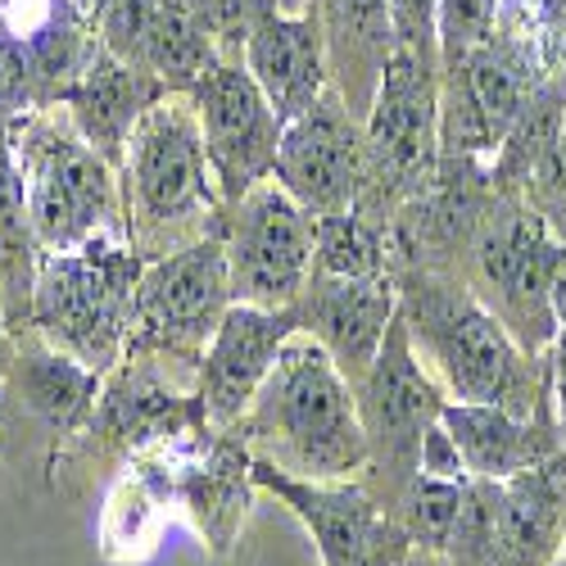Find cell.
I'll list each match as a JSON object with an SVG mask.
<instances>
[{
	"mask_svg": "<svg viewBox=\"0 0 566 566\" xmlns=\"http://www.w3.org/2000/svg\"><path fill=\"white\" fill-rule=\"evenodd\" d=\"M395 281L412 349L449 399L494 403L516 417H531L539 408V399L548 395L544 358H531L516 345L507 326L453 268L403 263L395 268Z\"/></svg>",
	"mask_w": 566,
	"mask_h": 566,
	"instance_id": "cell-1",
	"label": "cell"
},
{
	"mask_svg": "<svg viewBox=\"0 0 566 566\" xmlns=\"http://www.w3.org/2000/svg\"><path fill=\"white\" fill-rule=\"evenodd\" d=\"M231 431L254 458L304 481H358L367 471L358 390L308 332L281 345L268 381Z\"/></svg>",
	"mask_w": 566,
	"mask_h": 566,
	"instance_id": "cell-2",
	"label": "cell"
},
{
	"mask_svg": "<svg viewBox=\"0 0 566 566\" xmlns=\"http://www.w3.org/2000/svg\"><path fill=\"white\" fill-rule=\"evenodd\" d=\"M123 227L140 259H164L222 227V196L209 168L191 91L168 96L136 123L123 164Z\"/></svg>",
	"mask_w": 566,
	"mask_h": 566,
	"instance_id": "cell-3",
	"label": "cell"
},
{
	"mask_svg": "<svg viewBox=\"0 0 566 566\" xmlns=\"http://www.w3.org/2000/svg\"><path fill=\"white\" fill-rule=\"evenodd\" d=\"M6 132L23 172L41 254L82 250L105 235L127 241L118 168L73 127L64 105L6 118Z\"/></svg>",
	"mask_w": 566,
	"mask_h": 566,
	"instance_id": "cell-4",
	"label": "cell"
},
{
	"mask_svg": "<svg viewBox=\"0 0 566 566\" xmlns=\"http://www.w3.org/2000/svg\"><path fill=\"white\" fill-rule=\"evenodd\" d=\"M140 259L127 241H91L82 250L41 254L32 332L91 371H114L132 336V295L140 281Z\"/></svg>",
	"mask_w": 566,
	"mask_h": 566,
	"instance_id": "cell-5",
	"label": "cell"
},
{
	"mask_svg": "<svg viewBox=\"0 0 566 566\" xmlns=\"http://www.w3.org/2000/svg\"><path fill=\"white\" fill-rule=\"evenodd\" d=\"M363 196L354 209L390 227L440 168V55L395 45L363 118Z\"/></svg>",
	"mask_w": 566,
	"mask_h": 566,
	"instance_id": "cell-6",
	"label": "cell"
},
{
	"mask_svg": "<svg viewBox=\"0 0 566 566\" xmlns=\"http://www.w3.org/2000/svg\"><path fill=\"white\" fill-rule=\"evenodd\" d=\"M553 241L557 235L522 196L499 191L453 268L531 358H548L557 340V317L548 304Z\"/></svg>",
	"mask_w": 566,
	"mask_h": 566,
	"instance_id": "cell-7",
	"label": "cell"
},
{
	"mask_svg": "<svg viewBox=\"0 0 566 566\" xmlns=\"http://www.w3.org/2000/svg\"><path fill=\"white\" fill-rule=\"evenodd\" d=\"M354 390H358V417L367 436V471L358 481L390 507L403 494V485L421 471V444H427L431 427L449 403L444 386L412 349L403 313H395L381 354H376L371 371Z\"/></svg>",
	"mask_w": 566,
	"mask_h": 566,
	"instance_id": "cell-8",
	"label": "cell"
},
{
	"mask_svg": "<svg viewBox=\"0 0 566 566\" xmlns=\"http://www.w3.org/2000/svg\"><path fill=\"white\" fill-rule=\"evenodd\" d=\"M227 308H231V276H227V250L218 227L200 235V241L140 268L136 295H132L127 354H168V358L200 363Z\"/></svg>",
	"mask_w": 566,
	"mask_h": 566,
	"instance_id": "cell-9",
	"label": "cell"
},
{
	"mask_svg": "<svg viewBox=\"0 0 566 566\" xmlns=\"http://www.w3.org/2000/svg\"><path fill=\"white\" fill-rule=\"evenodd\" d=\"M222 250L231 304L295 308L317 263V218L276 181H259L250 196L227 205Z\"/></svg>",
	"mask_w": 566,
	"mask_h": 566,
	"instance_id": "cell-10",
	"label": "cell"
},
{
	"mask_svg": "<svg viewBox=\"0 0 566 566\" xmlns=\"http://www.w3.org/2000/svg\"><path fill=\"white\" fill-rule=\"evenodd\" d=\"M254 485L276 494L313 535L322 566H399L412 548L390 507L363 481H304L254 458Z\"/></svg>",
	"mask_w": 566,
	"mask_h": 566,
	"instance_id": "cell-11",
	"label": "cell"
},
{
	"mask_svg": "<svg viewBox=\"0 0 566 566\" xmlns=\"http://www.w3.org/2000/svg\"><path fill=\"white\" fill-rule=\"evenodd\" d=\"M191 101L200 114L205 150L222 205H235L259 181H272L286 123L263 96V86L250 77V69L241 60H218L191 91Z\"/></svg>",
	"mask_w": 566,
	"mask_h": 566,
	"instance_id": "cell-12",
	"label": "cell"
},
{
	"mask_svg": "<svg viewBox=\"0 0 566 566\" xmlns=\"http://www.w3.org/2000/svg\"><path fill=\"white\" fill-rule=\"evenodd\" d=\"M196 371L200 363L168 354H123V363L105 371L86 436L123 453H140L181 431H209L196 395Z\"/></svg>",
	"mask_w": 566,
	"mask_h": 566,
	"instance_id": "cell-13",
	"label": "cell"
},
{
	"mask_svg": "<svg viewBox=\"0 0 566 566\" xmlns=\"http://www.w3.org/2000/svg\"><path fill=\"white\" fill-rule=\"evenodd\" d=\"M363 168V118L349 114L340 91L332 86L308 114L286 123L272 181L295 196L313 218H326L358 205Z\"/></svg>",
	"mask_w": 566,
	"mask_h": 566,
	"instance_id": "cell-14",
	"label": "cell"
},
{
	"mask_svg": "<svg viewBox=\"0 0 566 566\" xmlns=\"http://www.w3.org/2000/svg\"><path fill=\"white\" fill-rule=\"evenodd\" d=\"M295 332H300V308H254V304L227 308L196 371V395H200V412L209 431H231L245 417L250 399L268 381L281 345Z\"/></svg>",
	"mask_w": 566,
	"mask_h": 566,
	"instance_id": "cell-15",
	"label": "cell"
},
{
	"mask_svg": "<svg viewBox=\"0 0 566 566\" xmlns=\"http://www.w3.org/2000/svg\"><path fill=\"white\" fill-rule=\"evenodd\" d=\"M300 332H308L332 363L358 386L371 371L376 354L386 345V332L399 313V281L386 276H317L300 295Z\"/></svg>",
	"mask_w": 566,
	"mask_h": 566,
	"instance_id": "cell-16",
	"label": "cell"
},
{
	"mask_svg": "<svg viewBox=\"0 0 566 566\" xmlns=\"http://www.w3.org/2000/svg\"><path fill=\"white\" fill-rule=\"evenodd\" d=\"M566 548V449L512 481H490L481 566H553Z\"/></svg>",
	"mask_w": 566,
	"mask_h": 566,
	"instance_id": "cell-17",
	"label": "cell"
},
{
	"mask_svg": "<svg viewBox=\"0 0 566 566\" xmlns=\"http://www.w3.org/2000/svg\"><path fill=\"white\" fill-rule=\"evenodd\" d=\"M440 427L453 436L467 471L476 481H512L522 471L544 467L566 449L553 399L544 395L531 417H516L494 403H458L449 399L440 412Z\"/></svg>",
	"mask_w": 566,
	"mask_h": 566,
	"instance_id": "cell-18",
	"label": "cell"
},
{
	"mask_svg": "<svg viewBox=\"0 0 566 566\" xmlns=\"http://www.w3.org/2000/svg\"><path fill=\"white\" fill-rule=\"evenodd\" d=\"M241 64L263 86V96L272 101L281 123L308 114L332 91V55H326L322 19L313 6L281 10L268 23H259Z\"/></svg>",
	"mask_w": 566,
	"mask_h": 566,
	"instance_id": "cell-19",
	"label": "cell"
},
{
	"mask_svg": "<svg viewBox=\"0 0 566 566\" xmlns=\"http://www.w3.org/2000/svg\"><path fill=\"white\" fill-rule=\"evenodd\" d=\"M164 96H168L164 82H155L146 69L109 55L101 45V51L91 55L86 73L73 82V91L64 96V109H69L73 127L118 168L136 123L146 118Z\"/></svg>",
	"mask_w": 566,
	"mask_h": 566,
	"instance_id": "cell-20",
	"label": "cell"
},
{
	"mask_svg": "<svg viewBox=\"0 0 566 566\" xmlns=\"http://www.w3.org/2000/svg\"><path fill=\"white\" fill-rule=\"evenodd\" d=\"M313 10L332 55V86L354 118H367L395 55V0H313Z\"/></svg>",
	"mask_w": 566,
	"mask_h": 566,
	"instance_id": "cell-21",
	"label": "cell"
},
{
	"mask_svg": "<svg viewBox=\"0 0 566 566\" xmlns=\"http://www.w3.org/2000/svg\"><path fill=\"white\" fill-rule=\"evenodd\" d=\"M6 376H10L19 403L55 436H69V431L86 427L91 408H96V399H101V381H105L101 371L82 367L77 358L55 349L45 336H36L32 326L14 332Z\"/></svg>",
	"mask_w": 566,
	"mask_h": 566,
	"instance_id": "cell-22",
	"label": "cell"
},
{
	"mask_svg": "<svg viewBox=\"0 0 566 566\" xmlns=\"http://www.w3.org/2000/svg\"><path fill=\"white\" fill-rule=\"evenodd\" d=\"M254 494V453L235 431H205V458L177 476V499L191 512L205 544L227 557L245 526Z\"/></svg>",
	"mask_w": 566,
	"mask_h": 566,
	"instance_id": "cell-23",
	"label": "cell"
},
{
	"mask_svg": "<svg viewBox=\"0 0 566 566\" xmlns=\"http://www.w3.org/2000/svg\"><path fill=\"white\" fill-rule=\"evenodd\" d=\"M36 268H41V241L32 227L23 172L10 150V132L6 118H0V276H6V300H10V336L32 326Z\"/></svg>",
	"mask_w": 566,
	"mask_h": 566,
	"instance_id": "cell-24",
	"label": "cell"
},
{
	"mask_svg": "<svg viewBox=\"0 0 566 566\" xmlns=\"http://www.w3.org/2000/svg\"><path fill=\"white\" fill-rule=\"evenodd\" d=\"M562 132H566V86H557V82L544 77L535 86V96L522 105V114H516V123L507 127L503 146L490 159L494 191L522 196L531 172L544 164V155L562 140Z\"/></svg>",
	"mask_w": 566,
	"mask_h": 566,
	"instance_id": "cell-25",
	"label": "cell"
},
{
	"mask_svg": "<svg viewBox=\"0 0 566 566\" xmlns=\"http://www.w3.org/2000/svg\"><path fill=\"white\" fill-rule=\"evenodd\" d=\"M317 276H386L395 272L390 227L367 218L363 209H340L317 218Z\"/></svg>",
	"mask_w": 566,
	"mask_h": 566,
	"instance_id": "cell-26",
	"label": "cell"
},
{
	"mask_svg": "<svg viewBox=\"0 0 566 566\" xmlns=\"http://www.w3.org/2000/svg\"><path fill=\"white\" fill-rule=\"evenodd\" d=\"M196 14V23L209 32L222 60H241L259 23H268L281 10H304L300 0H181Z\"/></svg>",
	"mask_w": 566,
	"mask_h": 566,
	"instance_id": "cell-27",
	"label": "cell"
},
{
	"mask_svg": "<svg viewBox=\"0 0 566 566\" xmlns=\"http://www.w3.org/2000/svg\"><path fill=\"white\" fill-rule=\"evenodd\" d=\"M531 28L539 41L544 77L566 86V0H531Z\"/></svg>",
	"mask_w": 566,
	"mask_h": 566,
	"instance_id": "cell-28",
	"label": "cell"
},
{
	"mask_svg": "<svg viewBox=\"0 0 566 566\" xmlns=\"http://www.w3.org/2000/svg\"><path fill=\"white\" fill-rule=\"evenodd\" d=\"M440 0H395V45L421 55H440V32H436Z\"/></svg>",
	"mask_w": 566,
	"mask_h": 566,
	"instance_id": "cell-29",
	"label": "cell"
},
{
	"mask_svg": "<svg viewBox=\"0 0 566 566\" xmlns=\"http://www.w3.org/2000/svg\"><path fill=\"white\" fill-rule=\"evenodd\" d=\"M421 471H431V476H449V481H471V471H467L453 436L440 427V421L431 427L427 444H421Z\"/></svg>",
	"mask_w": 566,
	"mask_h": 566,
	"instance_id": "cell-30",
	"label": "cell"
},
{
	"mask_svg": "<svg viewBox=\"0 0 566 566\" xmlns=\"http://www.w3.org/2000/svg\"><path fill=\"white\" fill-rule=\"evenodd\" d=\"M544 376H548V399H553L557 427H562V440H566V332H557V340L544 358Z\"/></svg>",
	"mask_w": 566,
	"mask_h": 566,
	"instance_id": "cell-31",
	"label": "cell"
},
{
	"mask_svg": "<svg viewBox=\"0 0 566 566\" xmlns=\"http://www.w3.org/2000/svg\"><path fill=\"white\" fill-rule=\"evenodd\" d=\"M548 304L557 317V332H566V241H553L548 254Z\"/></svg>",
	"mask_w": 566,
	"mask_h": 566,
	"instance_id": "cell-32",
	"label": "cell"
},
{
	"mask_svg": "<svg viewBox=\"0 0 566 566\" xmlns=\"http://www.w3.org/2000/svg\"><path fill=\"white\" fill-rule=\"evenodd\" d=\"M399 566H453V562H449V557H440V553H421V548H408Z\"/></svg>",
	"mask_w": 566,
	"mask_h": 566,
	"instance_id": "cell-33",
	"label": "cell"
},
{
	"mask_svg": "<svg viewBox=\"0 0 566 566\" xmlns=\"http://www.w3.org/2000/svg\"><path fill=\"white\" fill-rule=\"evenodd\" d=\"M0 345H10V300H6V276H0Z\"/></svg>",
	"mask_w": 566,
	"mask_h": 566,
	"instance_id": "cell-34",
	"label": "cell"
},
{
	"mask_svg": "<svg viewBox=\"0 0 566 566\" xmlns=\"http://www.w3.org/2000/svg\"><path fill=\"white\" fill-rule=\"evenodd\" d=\"M300 6H313V0H300Z\"/></svg>",
	"mask_w": 566,
	"mask_h": 566,
	"instance_id": "cell-35",
	"label": "cell"
}]
</instances>
